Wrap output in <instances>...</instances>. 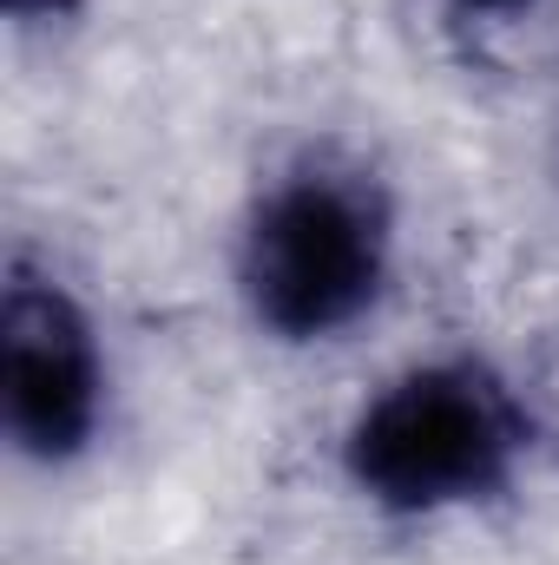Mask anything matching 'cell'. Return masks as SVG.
<instances>
[{"label": "cell", "instance_id": "3", "mask_svg": "<svg viewBox=\"0 0 559 565\" xmlns=\"http://www.w3.org/2000/svg\"><path fill=\"white\" fill-rule=\"evenodd\" d=\"M0 395L13 447L40 467L80 460L99 434L106 369L93 322L66 296V282L27 264H13L0 289Z\"/></svg>", "mask_w": 559, "mask_h": 565}, {"label": "cell", "instance_id": "5", "mask_svg": "<svg viewBox=\"0 0 559 565\" xmlns=\"http://www.w3.org/2000/svg\"><path fill=\"white\" fill-rule=\"evenodd\" d=\"M0 7L13 26H66V20H80L86 0H0Z\"/></svg>", "mask_w": 559, "mask_h": 565}, {"label": "cell", "instance_id": "2", "mask_svg": "<svg viewBox=\"0 0 559 565\" xmlns=\"http://www.w3.org/2000/svg\"><path fill=\"white\" fill-rule=\"evenodd\" d=\"M534 447L514 382L474 355L395 375L342 440V467L382 513H447L494 500Z\"/></svg>", "mask_w": 559, "mask_h": 565}, {"label": "cell", "instance_id": "4", "mask_svg": "<svg viewBox=\"0 0 559 565\" xmlns=\"http://www.w3.org/2000/svg\"><path fill=\"white\" fill-rule=\"evenodd\" d=\"M559 0H415L421 26L467 66H507L534 33L553 26Z\"/></svg>", "mask_w": 559, "mask_h": 565}, {"label": "cell", "instance_id": "1", "mask_svg": "<svg viewBox=\"0 0 559 565\" xmlns=\"http://www.w3.org/2000/svg\"><path fill=\"white\" fill-rule=\"evenodd\" d=\"M395 211L376 171L303 158L251 204L238 237V289L277 342H329L362 322L389 282Z\"/></svg>", "mask_w": 559, "mask_h": 565}]
</instances>
